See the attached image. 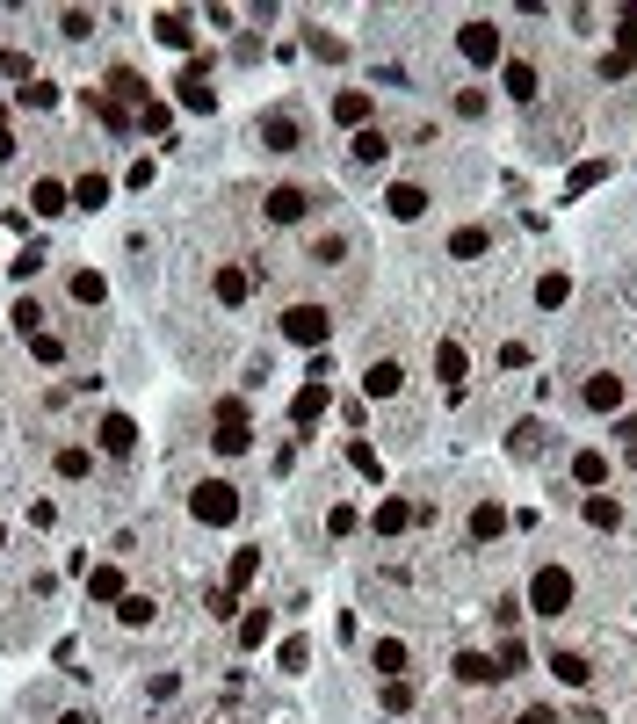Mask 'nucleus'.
I'll return each mask as SVG.
<instances>
[{"instance_id": "nucleus-25", "label": "nucleus", "mask_w": 637, "mask_h": 724, "mask_svg": "<svg viewBox=\"0 0 637 724\" xmlns=\"http://www.w3.org/2000/svg\"><path fill=\"white\" fill-rule=\"evenodd\" d=\"M348 153H355L362 167H384V160H391V138L370 124V131H355V138H348Z\"/></svg>"}, {"instance_id": "nucleus-48", "label": "nucleus", "mask_w": 637, "mask_h": 724, "mask_svg": "<svg viewBox=\"0 0 637 724\" xmlns=\"http://www.w3.org/2000/svg\"><path fill=\"white\" fill-rule=\"evenodd\" d=\"M29 355H37V362H58V355H66V341H58V334H29Z\"/></svg>"}, {"instance_id": "nucleus-21", "label": "nucleus", "mask_w": 637, "mask_h": 724, "mask_svg": "<svg viewBox=\"0 0 637 724\" xmlns=\"http://www.w3.org/2000/svg\"><path fill=\"white\" fill-rule=\"evenodd\" d=\"M326 406H333V391H326V384H305V391L290 399V420H297V428H312V420H326Z\"/></svg>"}, {"instance_id": "nucleus-59", "label": "nucleus", "mask_w": 637, "mask_h": 724, "mask_svg": "<svg viewBox=\"0 0 637 724\" xmlns=\"http://www.w3.org/2000/svg\"><path fill=\"white\" fill-rule=\"evenodd\" d=\"M0 551H8V522H0Z\"/></svg>"}, {"instance_id": "nucleus-56", "label": "nucleus", "mask_w": 637, "mask_h": 724, "mask_svg": "<svg viewBox=\"0 0 637 724\" xmlns=\"http://www.w3.org/2000/svg\"><path fill=\"white\" fill-rule=\"evenodd\" d=\"M514 724H558V710H543V703H536V710H522Z\"/></svg>"}, {"instance_id": "nucleus-53", "label": "nucleus", "mask_w": 637, "mask_h": 724, "mask_svg": "<svg viewBox=\"0 0 637 724\" xmlns=\"http://www.w3.org/2000/svg\"><path fill=\"white\" fill-rule=\"evenodd\" d=\"M493 623H500V630H514V623H522V601L500 594V601H493Z\"/></svg>"}, {"instance_id": "nucleus-41", "label": "nucleus", "mask_w": 637, "mask_h": 724, "mask_svg": "<svg viewBox=\"0 0 637 724\" xmlns=\"http://www.w3.org/2000/svg\"><path fill=\"white\" fill-rule=\"evenodd\" d=\"M341 254H348V239H341V232H319V239H312V261H319V268H333Z\"/></svg>"}, {"instance_id": "nucleus-4", "label": "nucleus", "mask_w": 637, "mask_h": 724, "mask_svg": "<svg viewBox=\"0 0 637 724\" xmlns=\"http://www.w3.org/2000/svg\"><path fill=\"white\" fill-rule=\"evenodd\" d=\"M529 609H536V616H565V609H572V572H565V565H536Z\"/></svg>"}, {"instance_id": "nucleus-3", "label": "nucleus", "mask_w": 637, "mask_h": 724, "mask_svg": "<svg viewBox=\"0 0 637 724\" xmlns=\"http://www.w3.org/2000/svg\"><path fill=\"white\" fill-rule=\"evenodd\" d=\"M326 334H333V312H326V305H290V312H283V341L326 355Z\"/></svg>"}, {"instance_id": "nucleus-11", "label": "nucleus", "mask_w": 637, "mask_h": 724, "mask_svg": "<svg viewBox=\"0 0 637 724\" xmlns=\"http://www.w3.org/2000/svg\"><path fill=\"white\" fill-rule=\"evenodd\" d=\"M370 116H377V102L362 95V87H341V95H333V124L341 131H370Z\"/></svg>"}, {"instance_id": "nucleus-16", "label": "nucleus", "mask_w": 637, "mask_h": 724, "mask_svg": "<svg viewBox=\"0 0 637 724\" xmlns=\"http://www.w3.org/2000/svg\"><path fill=\"white\" fill-rule=\"evenodd\" d=\"M362 391H370V399H399V391H406V370H399L391 355H377L370 370H362Z\"/></svg>"}, {"instance_id": "nucleus-55", "label": "nucleus", "mask_w": 637, "mask_h": 724, "mask_svg": "<svg viewBox=\"0 0 637 724\" xmlns=\"http://www.w3.org/2000/svg\"><path fill=\"white\" fill-rule=\"evenodd\" d=\"M138 131H167V102H145L138 109Z\"/></svg>"}, {"instance_id": "nucleus-29", "label": "nucleus", "mask_w": 637, "mask_h": 724, "mask_svg": "<svg viewBox=\"0 0 637 724\" xmlns=\"http://www.w3.org/2000/svg\"><path fill=\"white\" fill-rule=\"evenodd\" d=\"M254 580H261V551H232V565H225V587H232V594H247Z\"/></svg>"}, {"instance_id": "nucleus-13", "label": "nucleus", "mask_w": 637, "mask_h": 724, "mask_svg": "<svg viewBox=\"0 0 637 724\" xmlns=\"http://www.w3.org/2000/svg\"><path fill=\"white\" fill-rule=\"evenodd\" d=\"M95 442L109 449V457H138V420H131V413H109L102 428H95Z\"/></svg>"}, {"instance_id": "nucleus-12", "label": "nucleus", "mask_w": 637, "mask_h": 724, "mask_svg": "<svg viewBox=\"0 0 637 724\" xmlns=\"http://www.w3.org/2000/svg\"><path fill=\"white\" fill-rule=\"evenodd\" d=\"M210 297H218V305H247V297H254V268L225 261L218 276H210Z\"/></svg>"}, {"instance_id": "nucleus-1", "label": "nucleus", "mask_w": 637, "mask_h": 724, "mask_svg": "<svg viewBox=\"0 0 637 724\" xmlns=\"http://www.w3.org/2000/svg\"><path fill=\"white\" fill-rule=\"evenodd\" d=\"M457 51H464V66H478V73L507 66V37H500V22H493V15H471V22H457Z\"/></svg>"}, {"instance_id": "nucleus-58", "label": "nucleus", "mask_w": 637, "mask_h": 724, "mask_svg": "<svg viewBox=\"0 0 637 724\" xmlns=\"http://www.w3.org/2000/svg\"><path fill=\"white\" fill-rule=\"evenodd\" d=\"M58 724H95V710H66V717H58Z\"/></svg>"}, {"instance_id": "nucleus-47", "label": "nucleus", "mask_w": 637, "mask_h": 724, "mask_svg": "<svg viewBox=\"0 0 637 724\" xmlns=\"http://www.w3.org/2000/svg\"><path fill=\"white\" fill-rule=\"evenodd\" d=\"M522 667H529V645H514V638H507V645H500V681H507V674H522Z\"/></svg>"}, {"instance_id": "nucleus-15", "label": "nucleus", "mask_w": 637, "mask_h": 724, "mask_svg": "<svg viewBox=\"0 0 637 724\" xmlns=\"http://www.w3.org/2000/svg\"><path fill=\"white\" fill-rule=\"evenodd\" d=\"M109 102H116V109H131V116L153 102V95H145V80H138V66H109Z\"/></svg>"}, {"instance_id": "nucleus-26", "label": "nucleus", "mask_w": 637, "mask_h": 724, "mask_svg": "<svg viewBox=\"0 0 637 724\" xmlns=\"http://www.w3.org/2000/svg\"><path fill=\"white\" fill-rule=\"evenodd\" d=\"M370 667H377L384 681H399V674H406V638H377V645H370Z\"/></svg>"}, {"instance_id": "nucleus-42", "label": "nucleus", "mask_w": 637, "mask_h": 724, "mask_svg": "<svg viewBox=\"0 0 637 724\" xmlns=\"http://www.w3.org/2000/svg\"><path fill=\"white\" fill-rule=\"evenodd\" d=\"M348 464H355L362 478H384V457H377V449H370V442H348Z\"/></svg>"}, {"instance_id": "nucleus-7", "label": "nucleus", "mask_w": 637, "mask_h": 724, "mask_svg": "<svg viewBox=\"0 0 637 724\" xmlns=\"http://www.w3.org/2000/svg\"><path fill=\"white\" fill-rule=\"evenodd\" d=\"M247 442H254V420H247V406H239V399H225V406H218V435H210V449H218V457H239Z\"/></svg>"}, {"instance_id": "nucleus-52", "label": "nucleus", "mask_w": 637, "mask_h": 724, "mask_svg": "<svg viewBox=\"0 0 637 724\" xmlns=\"http://www.w3.org/2000/svg\"><path fill=\"white\" fill-rule=\"evenodd\" d=\"M8 268H15V276H22V283H29V276H37V268H44V247H22V254H15Z\"/></svg>"}, {"instance_id": "nucleus-22", "label": "nucleus", "mask_w": 637, "mask_h": 724, "mask_svg": "<svg viewBox=\"0 0 637 724\" xmlns=\"http://www.w3.org/2000/svg\"><path fill=\"white\" fill-rule=\"evenodd\" d=\"M370 529H377V536H399V529H413V500H399V493H391V500H377Z\"/></svg>"}, {"instance_id": "nucleus-10", "label": "nucleus", "mask_w": 637, "mask_h": 724, "mask_svg": "<svg viewBox=\"0 0 637 724\" xmlns=\"http://www.w3.org/2000/svg\"><path fill=\"white\" fill-rule=\"evenodd\" d=\"M384 210H391L399 225L428 218V189H420V181H391V189H384Z\"/></svg>"}, {"instance_id": "nucleus-60", "label": "nucleus", "mask_w": 637, "mask_h": 724, "mask_svg": "<svg viewBox=\"0 0 637 724\" xmlns=\"http://www.w3.org/2000/svg\"><path fill=\"white\" fill-rule=\"evenodd\" d=\"M630 471H637V442H630Z\"/></svg>"}, {"instance_id": "nucleus-24", "label": "nucleus", "mask_w": 637, "mask_h": 724, "mask_svg": "<svg viewBox=\"0 0 637 724\" xmlns=\"http://www.w3.org/2000/svg\"><path fill=\"white\" fill-rule=\"evenodd\" d=\"M153 616H160L153 594H124V601H116V623H124V630H153Z\"/></svg>"}, {"instance_id": "nucleus-20", "label": "nucleus", "mask_w": 637, "mask_h": 724, "mask_svg": "<svg viewBox=\"0 0 637 724\" xmlns=\"http://www.w3.org/2000/svg\"><path fill=\"white\" fill-rule=\"evenodd\" d=\"M485 254H493V232H485V225L449 232V261H485Z\"/></svg>"}, {"instance_id": "nucleus-18", "label": "nucleus", "mask_w": 637, "mask_h": 724, "mask_svg": "<svg viewBox=\"0 0 637 724\" xmlns=\"http://www.w3.org/2000/svg\"><path fill=\"white\" fill-rule=\"evenodd\" d=\"M500 87H507V102H536V66H529V58H507V66H500Z\"/></svg>"}, {"instance_id": "nucleus-54", "label": "nucleus", "mask_w": 637, "mask_h": 724, "mask_svg": "<svg viewBox=\"0 0 637 724\" xmlns=\"http://www.w3.org/2000/svg\"><path fill=\"white\" fill-rule=\"evenodd\" d=\"M58 29H66V37H87V29H95V15H87V8H66V15H58Z\"/></svg>"}, {"instance_id": "nucleus-9", "label": "nucleus", "mask_w": 637, "mask_h": 724, "mask_svg": "<svg viewBox=\"0 0 637 724\" xmlns=\"http://www.w3.org/2000/svg\"><path fill=\"white\" fill-rule=\"evenodd\" d=\"M29 210H37V218H66L73 210V181H29Z\"/></svg>"}, {"instance_id": "nucleus-57", "label": "nucleus", "mask_w": 637, "mask_h": 724, "mask_svg": "<svg viewBox=\"0 0 637 724\" xmlns=\"http://www.w3.org/2000/svg\"><path fill=\"white\" fill-rule=\"evenodd\" d=\"M0 160H15V131L8 124H0Z\"/></svg>"}, {"instance_id": "nucleus-46", "label": "nucleus", "mask_w": 637, "mask_h": 724, "mask_svg": "<svg viewBox=\"0 0 637 724\" xmlns=\"http://www.w3.org/2000/svg\"><path fill=\"white\" fill-rule=\"evenodd\" d=\"M276 659H283V674H305V659H312V645H305V638H290V645H283Z\"/></svg>"}, {"instance_id": "nucleus-8", "label": "nucleus", "mask_w": 637, "mask_h": 724, "mask_svg": "<svg viewBox=\"0 0 637 724\" xmlns=\"http://www.w3.org/2000/svg\"><path fill=\"white\" fill-rule=\"evenodd\" d=\"M174 102H181V109H196V116H210V109H218V87H210V66H181V80H174Z\"/></svg>"}, {"instance_id": "nucleus-37", "label": "nucleus", "mask_w": 637, "mask_h": 724, "mask_svg": "<svg viewBox=\"0 0 637 724\" xmlns=\"http://www.w3.org/2000/svg\"><path fill=\"white\" fill-rule=\"evenodd\" d=\"M616 51L637 58V0H630V8H616Z\"/></svg>"}, {"instance_id": "nucleus-36", "label": "nucleus", "mask_w": 637, "mask_h": 724, "mask_svg": "<svg viewBox=\"0 0 637 724\" xmlns=\"http://www.w3.org/2000/svg\"><path fill=\"white\" fill-rule=\"evenodd\" d=\"M565 297H572V276H558V268H551V276H536V305L543 312H558Z\"/></svg>"}, {"instance_id": "nucleus-2", "label": "nucleus", "mask_w": 637, "mask_h": 724, "mask_svg": "<svg viewBox=\"0 0 637 724\" xmlns=\"http://www.w3.org/2000/svg\"><path fill=\"white\" fill-rule=\"evenodd\" d=\"M189 515L203 529H232L239 522V486H232V478H203V486L189 493Z\"/></svg>"}, {"instance_id": "nucleus-39", "label": "nucleus", "mask_w": 637, "mask_h": 724, "mask_svg": "<svg viewBox=\"0 0 637 724\" xmlns=\"http://www.w3.org/2000/svg\"><path fill=\"white\" fill-rule=\"evenodd\" d=\"M15 334H22V341L44 334V305H37V297H22V305H15Z\"/></svg>"}, {"instance_id": "nucleus-5", "label": "nucleus", "mask_w": 637, "mask_h": 724, "mask_svg": "<svg viewBox=\"0 0 637 724\" xmlns=\"http://www.w3.org/2000/svg\"><path fill=\"white\" fill-rule=\"evenodd\" d=\"M312 203H319L312 189H297V181H276V189L261 196V218H268V225H305V218H312Z\"/></svg>"}, {"instance_id": "nucleus-50", "label": "nucleus", "mask_w": 637, "mask_h": 724, "mask_svg": "<svg viewBox=\"0 0 637 724\" xmlns=\"http://www.w3.org/2000/svg\"><path fill=\"white\" fill-rule=\"evenodd\" d=\"M601 174H609V160H580V167H572V189H594Z\"/></svg>"}, {"instance_id": "nucleus-27", "label": "nucleus", "mask_w": 637, "mask_h": 724, "mask_svg": "<svg viewBox=\"0 0 637 724\" xmlns=\"http://www.w3.org/2000/svg\"><path fill=\"white\" fill-rule=\"evenodd\" d=\"M457 681H471V688L500 681V659H493V652H457Z\"/></svg>"}, {"instance_id": "nucleus-19", "label": "nucleus", "mask_w": 637, "mask_h": 724, "mask_svg": "<svg viewBox=\"0 0 637 724\" xmlns=\"http://www.w3.org/2000/svg\"><path fill=\"white\" fill-rule=\"evenodd\" d=\"M507 536V507L500 500H478L471 507V543H500Z\"/></svg>"}, {"instance_id": "nucleus-35", "label": "nucleus", "mask_w": 637, "mask_h": 724, "mask_svg": "<svg viewBox=\"0 0 637 724\" xmlns=\"http://www.w3.org/2000/svg\"><path fill=\"white\" fill-rule=\"evenodd\" d=\"M73 203H80V210H102V203H109V174H80V181H73Z\"/></svg>"}, {"instance_id": "nucleus-23", "label": "nucleus", "mask_w": 637, "mask_h": 724, "mask_svg": "<svg viewBox=\"0 0 637 724\" xmlns=\"http://www.w3.org/2000/svg\"><path fill=\"white\" fill-rule=\"evenodd\" d=\"M131 587H124V572L116 565H87V601H124Z\"/></svg>"}, {"instance_id": "nucleus-28", "label": "nucleus", "mask_w": 637, "mask_h": 724, "mask_svg": "<svg viewBox=\"0 0 637 724\" xmlns=\"http://www.w3.org/2000/svg\"><path fill=\"white\" fill-rule=\"evenodd\" d=\"M587 406H594V413H616V406H623V377H609V370L587 377Z\"/></svg>"}, {"instance_id": "nucleus-6", "label": "nucleus", "mask_w": 637, "mask_h": 724, "mask_svg": "<svg viewBox=\"0 0 637 724\" xmlns=\"http://www.w3.org/2000/svg\"><path fill=\"white\" fill-rule=\"evenodd\" d=\"M254 145H261V153H297V145H305V124H297L290 109H268L254 124Z\"/></svg>"}, {"instance_id": "nucleus-17", "label": "nucleus", "mask_w": 637, "mask_h": 724, "mask_svg": "<svg viewBox=\"0 0 637 724\" xmlns=\"http://www.w3.org/2000/svg\"><path fill=\"white\" fill-rule=\"evenodd\" d=\"M580 522L616 536V529H623V500H616V493H587V500H580Z\"/></svg>"}, {"instance_id": "nucleus-51", "label": "nucleus", "mask_w": 637, "mask_h": 724, "mask_svg": "<svg viewBox=\"0 0 637 724\" xmlns=\"http://www.w3.org/2000/svg\"><path fill=\"white\" fill-rule=\"evenodd\" d=\"M406 703H413V681H406V674L384 681V710H406Z\"/></svg>"}, {"instance_id": "nucleus-31", "label": "nucleus", "mask_w": 637, "mask_h": 724, "mask_svg": "<svg viewBox=\"0 0 637 724\" xmlns=\"http://www.w3.org/2000/svg\"><path fill=\"white\" fill-rule=\"evenodd\" d=\"M551 674H558L565 688H587V681H594V667H587V652H551Z\"/></svg>"}, {"instance_id": "nucleus-38", "label": "nucleus", "mask_w": 637, "mask_h": 724, "mask_svg": "<svg viewBox=\"0 0 637 724\" xmlns=\"http://www.w3.org/2000/svg\"><path fill=\"white\" fill-rule=\"evenodd\" d=\"M87 471H95V457H87L80 442H66V449H58V478H87Z\"/></svg>"}, {"instance_id": "nucleus-49", "label": "nucleus", "mask_w": 637, "mask_h": 724, "mask_svg": "<svg viewBox=\"0 0 637 724\" xmlns=\"http://www.w3.org/2000/svg\"><path fill=\"white\" fill-rule=\"evenodd\" d=\"M536 442H543V428H536V420H522V428H514V457H536Z\"/></svg>"}, {"instance_id": "nucleus-34", "label": "nucleus", "mask_w": 637, "mask_h": 724, "mask_svg": "<svg viewBox=\"0 0 637 724\" xmlns=\"http://www.w3.org/2000/svg\"><path fill=\"white\" fill-rule=\"evenodd\" d=\"M435 370H442L449 384H464V370H471V355H464L457 341H435Z\"/></svg>"}, {"instance_id": "nucleus-30", "label": "nucleus", "mask_w": 637, "mask_h": 724, "mask_svg": "<svg viewBox=\"0 0 637 724\" xmlns=\"http://www.w3.org/2000/svg\"><path fill=\"white\" fill-rule=\"evenodd\" d=\"M153 29H160V44H174V51H189V44H196V29H189V15H181V8L153 15Z\"/></svg>"}, {"instance_id": "nucleus-45", "label": "nucleus", "mask_w": 637, "mask_h": 724, "mask_svg": "<svg viewBox=\"0 0 637 724\" xmlns=\"http://www.w3.org/2000/svg\"><path fill=\"white\" fill-rule=\"evenodd\" d=\"M0 80H22V87H29L37 73H29V58H22V51H0Z\"/></svg>"}, {"instance_id": "nucleus-44", "label": "nucleus", "mask_w": 637, "mask_h": 724, "mask_svg": "<svg viewBox=\"0 0 637 724\" xmlns=\"http://www.w3.org/2000/svg\"><path fill=\"white\" fill-rule=\"evenodd\" d=\"M485 109H493V102H485V87H457V116H471V124H478Z\"/></svg>"}, {"instance_id": "nucleus-43", "label": "nucleus", "mask_w": 637, "mask_h": 724, "mask_svg": "<svg viewBox=\"0 0 637 724\" xmlns=\"http://www.w3.org/2000/svg\"><path fill=\"white\" fill-rule=\"evenodd\" d=\"M203 609L218 616V623H232V616H239V594H232V587H210V594H203Z\"/></svg>"}, {"instance_id": "nucleus-14", "label": "nucleus", "mask_w": 637, "mask_h": 724, "mask_svg": "<svg viewBox=\"0 0 637 724\" xmlns=\"http://www.w3.org/2000/svg\"><path fill=\"white\" fill-rule=\"evenodd\" d=\"M572 486H580V493L609 486V449H572Z\"/></svg>"}, {"instance_id": "nucleus-33", "label": "nucleus", "mask_w": 637, "mask_h": 724, "mask_svg": "<svg viewBox=\"0 0 637 724\" xmlns=\"http://www.w3.org/2000/svg\"><path fill=\"white\" fill-rule=\"evenodd\" d=\"M66 290H73V305H102V297H109V283L95 276V268H73V283H66Z\"/></svg>"}, {"instance_id": "nucleus-40", "label": "nucleus", "mask_w": 637, "mask_h": 724, "mask_svg": "<svg viewBox=\"0 0 637 724\" xmlns=\"http://www.w3.org/2000/svg\"><path fill=\"white\" fill-rule=\"evenodd\" d=\"M15 102H22V109H51L58 87H51V80H29V87H15Z\"/></svg>"}, {"instance_id": "nucleus-32", "label": "nucleus", "mask_w": 637, "mask_h": 724, "mask_svg": "<svg viewBox=\"0 0 637 724\" xmlns=\"http://www.w3.org/2000/svg\"><path fill=\"white\" fill-rule=\"evenodd\" d=\"M268 630H276V623H268V609H247V616H239V652H261Z\"/></svg>"}]
</instances>
